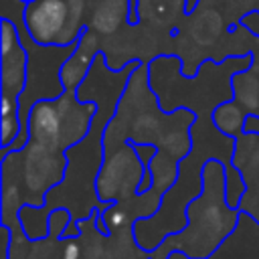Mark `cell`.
Wrapping results in <instances>:
<instances>
[{
  "instance_id": "cell-1",
  "label": "cell",
  "mask_w": 259,
  "mask_h": 259,
  "mask_svg": "<svg viewBox=\"0 0 259 259\" xmlns=\"http://www.w3.org/2000/svg\"><path fill=\"white\" fill-rule=\"evenodd\" d=\"M67 0H28L22 10V22L28 36L42 47L61 45L67 30Z\"/></svg>"
},
{
  "instance_id": "cell-2",
  "label": "cell",
  "mask_w": 259,
  "mask_h": 259,
  "mask_svg": "<svg viewBox=\"0 0 259 259\" xmlns=\"http://www.w3.org/2000/svg\"><path fill=\"white\" fill-rule=\"evenodd\" d=\"M28 138L32 144L59 152L63 148V113L53 99L32 105L28 115Z\"/></svg>"
},
{
  "instance_id": "cell-3",
  "label": "cell",
  "mask_w": 259,
  "mask_h": 259,
  "mask_svg": "<svg viewBox=\"0 0 259 259\" xmlns=\"http://www.w3.org/2000/svg\"><path fill=\"white\" fill-rule=\"evenodd\" d=\"M95 57H99L95 30L85 28L83 34L77 40V47H75L73 55L65 61V65L61 67V73H59L65 91H75V89L81 87L85 75L89 73V67L95 63Z\"/></svg>"
},
{
  "instance_id": "cell-4",
  "label": "cell",
  "mask_w": 259,
  "mask_h": 259,
  "mask_svg": "<svg viewBox=\"0 0 259 259\" xmlns=\"http://www.w3.org/2000/svg\"><path fill=\"white\" fill-rule=\"evenodd\" d=\"M2 69H0V79H2V93H8L12 97H20L24 87H26V77H28V53L22 47V42L8 55L2 57Z\"/></svg>"
},
{
  "instance_id": "cell-5",
  "label": "cell",
  "mask_w": 259,
  "mask_h": 259,
  "mask_svg": "<svg viewBox=\"0 0 259 259\" xmlns=\"http://www.w3.org/2000/svg\"><path fill=\"white\" fill-rule=\"evenodd\" d=\"M125 18H130L127 0H97L91 12L89 28L101 34H111L123 24Z\"/></svg>"
},
{
  "instance_id": "cell-6",
  "label": "cell",
  "mask_w": 259,
  "mask_h": 259,
  "mask_svg": "<svg viewBox=\"0 0 259 259\" xmlns=\"http://www.w3.org/2000/svg\"><path fill=\"white\" fill-rule=\"evenodd\" d=\"M214 125L223 132V134H229V136H235L237 132L243 130V123H245V115H243V109L237 105V103H223L214 109Z\"/></svg>"
},
{
  "instance_id": "cell-7",
  "label": "cell",
  "mask_w": 259,
  "mask_h": 259,
  "mask_svg": "<svg viewBox=\"0 0 259 259\" xmlns=\"http://www.w3.org/2000/svg\"><path fill=\"white\" fill-rule=\"evenodd\" d=\"M18 45H20V30H18V26L12 20L2 18V22H0V59L8 57Z\"/></svg>"
},
{
  "instance_id": "cell-8",
  "label": "cell",
  "mask_w": 259,
  "mask_h": 259,
  "mask_svg": "<svg viewBox=\"0 0 259 259\" xmlns=\"http://www.w3.org/2000/svg\"><path fill=\"white\" fill-rule=\"evenodd\" d=\"M20 136V119H18V113L14 115H6L0 119V144H2V150L8 152V148H12V144L18 140Z\"/></svg>"
},
{
  "instance_id": "cell-9",
  "label": "cell",
  "mask_w": 259,
  "mask_h": 259,
  "mask_svg": "<svg viewBox=\"0 0 259 259\" xmlns=\"http://www.w3.org/2000/svg\"><path fill=\"white\" fill-rule=\"evenodd\" d=\"M101 221L105 223V233H107V231H117V229L125 227V223H127V212H125L119 204H111V206H107V210L101 214Z\"/></svg>"
},
{
  "instance_id": "cell-10",
  "label": "cell",
  "mask_w": 259,
  "mask_h": 259,
  "mask_svg": "<svg viewBox=\"0 0 259 259\" xmlns=\"http://www.w3.org/2000/svg\"><path fill=\"white\" fill-rule=\"evenodd\" d=\"M67 225H71V214H69L65 208H55V210H51V214H49V233H51V235L63 237V235L69 231Z\"/></svg>"
},
{
  "instance_id": "cell-11",
  "label": "cell",
  "mask_w": 259,
  "mask_h": 259,
  "mask_svg": "<svg viewBox=\"0 0 259 259\" xmlns=\"http://www.w3.org/2000/svg\"><path fill=\"white\" fill-rule=\"evenodd\" d=\"M14 113H18V99L8 93H2L0 95V115L6 117V115H14Z\"/></svg>"
},
{
  "instance_id": "cell-12",
  "label": "cell",
  "mask_w": 259,
  "mask_h": 259,
  "mask_svg": "<svg viewBox=\"0 0 259 259\" xmlns=\"http://www.w3.org/2000/svg\"><path fill=\"white\" fill-rule=\"evenodd\" d=\"M63 259H81V247L77 239H69L63 247Z\"/></svg>"
},
{
  "instance_id": "cell-13",
  "label": "cell",
  "mask_w": 259,
  "mask_h": 259,
  "mask_svg": "<svg viewBox=\"0 0 259 259\" xmlns=\"http://www.w3.org/2000/svg\"><path fill=\"white\" fill-rule=\"evenodd\" d=\"M245 134H259V115H247L243 123Z\"/></svg>"
},
{
  "instance_id": "cell-14",
  "label": "cell",
  "mask_w": 259,
  "mask_h": 259,
  "mask_svg": "<svg viewBox=\"0 0 259 259\" xmlns=\"http://www.w3.org/2000/svg\"><path fill=\"white\" fill-rule=\"evenodd\" d=\"M130 2V22H136V6H138V0H127Z\"/></svg>"
},
{
  "instance_id": "cell-15",
  "label": "cell",
  "mask_w": 259,
  "mask_h": 259,
  "mask_svg": "<svg viewBox=\"0 0 259 259\" xmlns=\"http://www.w3.org/2000/svg\"><path fill=\"white\" fill-rule=\"evenodd\" d=\"M196 2H198V0H186V12H192L194 6H196Z\"/></svg>"
},
{
  "instance_id": "cell-16",
  "label": "cell",
  "mask_w": 259,
  "mask_h": 259,
  "mask_svg": "<svg viewBox=\"0 0 259 259\" xmlns=\"http://www.w3.org/2000/svg\"><path fill=\"white\" fill-rule=\"evenodd\" d=\"M26 2H28V0H26Z\"/></svg>"
}]
</instances>
